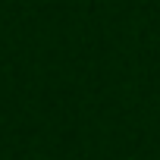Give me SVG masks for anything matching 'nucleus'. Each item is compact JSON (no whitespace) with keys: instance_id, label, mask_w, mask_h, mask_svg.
<instances>
[]
</instances>
